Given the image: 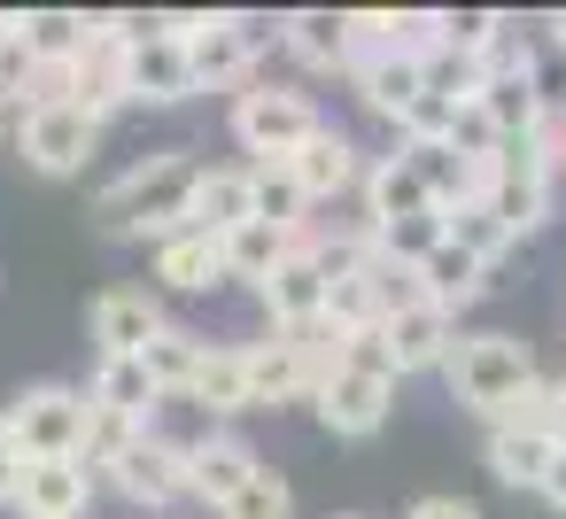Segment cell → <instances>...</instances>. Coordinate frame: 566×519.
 Returning <instances> with one entry per match:
<instances>
[{
  "mask_svg": "<svg viewBox=\"0 0 566 519\" xmlns=\"http://www.w3.org/2000/svg\"><path fill=\"white\" fill-rule=\"evenodd\" d=\"M17 148H24V163H32V171L71 179V171H86V163H94L102 125H94L78 102H48V109H24V117H17Z\"/></svg>",
  "mask_w": 566,
  "mask_h": 519,
  "instance_id": "5",
  "label": "cell"
},
{
  "mask_svg": "<svg viewBox=\"0 0 566 519\" xmlns=\"http://www.w3.org/2000/svg\"><path fill=\"white\" fill-rule=\"evenodd\" d=\"M156 279H164V287H179V295H210V287L226 279V248H218L210 233L179 225V233H164V241H156Z\"/></svg>",
  "mask_w": 566,
  "mask_h": 519,
  "instance_id": "21",
  "label": "cell"
},
{
  "mask_svg": "<svg viewBox=\"0 0 566 519\" xmlns=\"http://www.w3.org/2000/svg\"><path fill=\"white\" fill-rule=\"evenodd\" d=\"M419 287H427V303L450 318V310H465V303H481V295H489V264H473L465 248H450V241H442V248L419 264Z\"/></svg>",
  "mask_w": 566,
  "mask_h": 519,
  "instance_id": "29",
  "label": "cell"
},
{
  "mask_svg": "<svg viewBox=\"0 0 566 519\" xmlns=\"http://www.w3.org/2000/svg\"><path fill=\"white\" fill-rule=\"evenodd\" d=\"M365 233H373V225H365ZM442 241H450V233H442V210H427V218H403V225H380V233H373V248H380L388 264H411V272H419Z\"/></svg>",
  "mask_w": 566,
  "mask_h": 519,
  "instance_id": "35",
  "label": "cell"
},
{
  "mask_svg": "<svg viewBox=\"0 0 566 519\" xmlns=\"http://www.w3.org/2000/svg\"><path fill=\"white\" fill-rule=\"evenodd\" d=\"M450 125H458V102L419 94V102L396 117V140H403V148H450Z\"/></svg>",
  "mask_w": 566,
  "mask_h": 519,
  "instance_id": "37",
  "label": "cell"
},
{
  "mask_svg": "<svg viewBox=\"0 0 566 519\" xmlns=\"http://www.w3.org/2000/svg\"><path fill=\"white\" fill-rule=\"evenodd\" d=\"M473 109L489 117L496 140H543V109H551V94H543V78L527 71V78H489V86L473 94Z\"/></svg>",
  "mask_w": 566,
  "mask_h": 519,
  "instance_id": "20",
  "label": "cell"
},
{
  "mask_svg": "<svg viewBox=\"0 0 566 519\" xmlns=\"http://www.w3.org/2000/svg\"><path fill=\"white\" fill-rule=\"evenodd\" d=\"M86 395H94L102 411L133 419V426H156V411H164V395H156V380H148V364H140V357H102Z\"/></svg>",
  "mask_w": 566,
  "mask_h": 519,
  "instance_id": "25",
  "label": "cell"
},
{
  "mask_svg": "<svg viewBox=\"0 0 566 519\" xmlns=\"http://www.w3.org/2000/svg\"><path fill=\"white\" fill-rule=\"evenodd\" d=\"M311 133H318L311 94H295V86H249V94H233V140L256 163H287Z\"/></svg>",
  "mask_w": 566,
  "mask_h": 519,
  "instance_id": "4",
  "label": "cell"
},
{
  "mask_svg": "<svg viewBox=\"0 0 566 519\" xmlns=\"http://www.w3.org/2000/svg\"><path fill=\"white\" fill-rule=\"evenodd\" d=\"M380 341H388V364H396V380H403V372H442V357H450L458 326H450L434 303H419V310L388 318V326H380Z\"/></svg>",
  "mask_w": 566,
  "mask_h": 519,
  "instance_id": "18",
  "label": "cell"
},
{
  "mask_svg": "<svg viewBox=\"0 0 566 519\" xmlns=\"http://www.w3.org/2000/svg\"><path fill=\"white\" fill-rule=\"evenodd\" d=\"M442 233H450V248H465L473 264H489L496 272V256L512 248V233L496 225V210L489 202H458V210H442Z\"/></svg>",
  "mask_w": 566,
  "mask_h": 519,
  "instance_id": "32",
  "label": "cell"
},
{
  "mask_svg": "<svg viewBox=\"0 0 566 519\" xmlns=\"http://www.w3.org/2000/svg\"><path fill=\"white\" fill-rule=\"evenodd\" d=\"M249 357V411H280V403H311V372H303V349L287 333H264V341H241Z\"/></svg>",
  "mask_w": 566,
  "mask_h": 519,
  "instance_id": "15",
  "label": "cell"
},
{
  "mask_svg": "<svg viewBox=\"0 0 566 519\" xmlns=\"http://www.w3.org/2000/svg\"><path fill=\"white\" fill-rule=\"evenodd\" d=\"M256 303H264V318H272V333H311L318 318H326V272L311 264V233H303V248L256 287Z\"/></svg>",
  "mask_w": 566,
  "mask_h": 519,
  "instance_id": "11",
  "label": "cell"
},
{
  "mask_svg": "<svg viewBox=\"0 0 566 519\" xmlns=\"http://www.w3.org/2000/svg\"><path fill=\"white\" fill-rule=\"evenodd\" d=\"M543 148H551V179H566V102L551 94V109H543Z\"/></svg>",
  "mask_w": 566,
  "mask_h": 519,
  "instance_id": "39",
  "label": "cell"
},
{
  "mask_svg": "<svg viewBox=\"0 0 566 519\" xmlns=\"http://www.w3.org/2000/svg\"><path fill=\"white\" fill-rule=\"evenodd\" d=\"M419 86H427V94H442V102H458V109H465V102H473V94H481V63H473V55H465V47H450V40H442V47H434V55H419Z\"/></svg>",
  "mask_w": 566,
  "mask_h": 519,
  "instance_id": "34",
  "label": "cell"
},
{
  "mask_svg": "<svg viewBox=\"0 0 566 519\" xmlns=\"http://www.w3.org/2000/svg\"><path fill=\"white\" fill-rule=\"evenodd\" d=\"M280 47H287L303 71H349V63H357L349 17H334V9H295V17H280Z\"/></svg>",
  "mask_w": 566,
  "mask_h": 519,
  "instance_id": "19",
  "label": "cell"
},
{
  "mask_svg": "<svg viewBox=\"0 0 566 519\" xmlns=\"http://www.w3.org/2000/svg\"><path fill=\"white\" fill-rule=\"evenodd\" d=\"M249 202H256V225H272V233H311V194L295 187L287 163H249Z\"/></svg>",
  "mask_w": 566,
  "mask_h": 519,
  "instance_id": "27",
  "label": "cell"
},
{
  "mask_svg": "<svg viewBox=\"0 0 566 519\" xmlns=\"http://www.w3.org/2000/svg\"><path fill=\"white\" fill-rule=\"evenodd\" d=\"M566 434H535V426H489V473L504 488H543L551 457H558Z\"/></svg>",
  "mask_w": 566,
  "mask_h": 519,
  "instance_id": "26",
  "label": "cell"
},
{
  "mask_svg": "<svg viewBox=\"0 0 566 519\" xmlns=\"http://www.w3.org/2000/svg\"><path fill=\"white\" fill-rule=\"evenodd\" d=\"M202 333H187V326H164L148 349H140V364H148V380H156V395L164 403H187V388H195V372H202Z\"/></svg>",
  "mask_w": 566,
  "mask_h": 519,
  "instance_id": "30",
  "label": "cell"
},
{
  "mask_svg": "<svg viewBox=\"0 0 566 519\" xmlns=\"http://www.w3.org/2000/svg\"><path fill=\"white\" fill-rule=\"evenodd\" d=\"M249 218H256V202H249V171H210V163H202L195 202H187V225L210 233V241H226V233H241Z\"/></svg>",
  "mask_w": 566,
  "mask_h": 519,
  "instance_id": "24",
  "label": "cell"
},
{
  "mask_svg": "<svg viewBox=\"0 0 566 519\" xmlns=\"http://www.w3.org/2000/svg\"><path fill=\"white\" fill-rule=\"evenodd\" d=\"M311 403H318V426H326V434L365 442V434H380V426H388L396 380H380V372H349V364H342V372H334V380H326Z\"/></svg>",
  "mask_w": 566,
  "mask_h": 519,
  "instance_id": "7",
  "label": "cell"
},
{
  "mask_svg": "<svg viewBox=\"0 0 566 519\" xmlns=\"http://www.w3.org/2000/svg\"><path fill=\"white\" fill-rule=\"evenodd\" d=\"M0 434L17 442L24 465L32 457H78V442H86V388H71V380L24 388L9 411H0Z\"/></svg>",
  "mask_w": 566,
  "mask_h": 519,
  "instance_id": "3",
  "label": "cell"
},
{
  "mask_svg": "<svg viewBox=\"0 0 566 519\" xmlns=\"http://www.w3.org/2000/svg\"><path fill=\"white\" fill-rule=\"evenodd\" d=\"M287 171H295V187H303L311 202H326V194H342V187L357 179V140L334 133V125H318V133L287 156Z\"/></svg>",
  "mask_w": 566,
  "mask_h": 519,
  "instance_id": "23",
  "label": "cell"
},
{
  "mask_svg": "<svg viewBox=\"0 0 566 519\" xmlns=\"http://www.w3.org/2000/svg\"><path fill=\"white\" fill-rule=\"evenodd\" d=\"M109 480H117L140 511H164V504H179V496H187V449H179L171 434H156V426H148V434L109 465Z\"/></svg>",
  "mask_w": 566,
  "mask_h": 519,
  "instance_id": "8",
  "label": "cell"
},
{
  "mask_svg": "<svg viewBox=\"0 0 566 519\" xmlns=\"http://www.w3.org/2000/svg\"><path fill=\"white\" fill-rule=\"evenodd\" d=\"M349 86H357V102L373 109V117H403L427 86H419V55H396V47H373V55H357L349 63Z\"/></svg>",
  "mask_w": 566,
  "mask_h": 519,
  "instance_id": "17",
  "label": "cell"
},
{
  "mask_svg": "<svg viewBox=\"0 0 566 519\" xmlns=\"http://www.w3.org/2000/svg\"><path fill=\"white\" fill-rule=\"evenodd\" d=\"M342 519H357V511H342Z\"/></svg>",
  "mask_w": 566,
  "mask_h": 519,
  "instance_id": "45",
  "label": "cell"
},
{
  "mask_svg": "<svg viewBox=\"0 0 566 519\" xmlns=\"http://www.w3.org/2000/svg\"><path fill=\"white\" fill-rule=\"evenodd\" d=\"M551 32H558V55H566V17H551Z\"/></svg>",
  "mask_w": 566,
  "mask_h": 519,
  "instance_id": "43",
  "label": "cell"
},
{
  "mask_svg": "<svg viewBox=\"0 0 566 519\" xmlns=\"http://www.w3.org/2000/svg\"><path fill=\"white\" fill-rule=\"evenodd\" d=\"M71 102H78L94 125H109V109H125V40H109L102 17H94V40H86L78 63H71Z\"/></svg>",
  "mask_w": 566,
  "mask_h": 519,
  "instance_id": "13",
  "label": "cell"
},
{
  "mask_svg": "<svg viewBox=\"0 0 566 519\" xmlns=\"http://www.w3.org/2000/svg\"><path fill=\"white\" fill-rule=\"evenodd\" d=\"M558 388H566V380H558Z\"/></svg>",
  "mask_w": 566,
  "mask_h": 519,
  "instance_id": "46",
  "label": "cell"
},
{
  "mask_svg": "<svg viewBox=\"0 0 566 519\" xmlns=\"http://www.w3.org/2000/svg\"><path fill=\"white\" fill-rule=\"evenodd\" d=\"M17 480H24V457H17L9 434H0V504H17Z\"/></svg>",
  "mask_w": 566,
  "mask_h": 519,
  "instance_id": "41",
  "label": "cell"
},
{
  "mask_svg": "<svg viewBox=\"0 0 566 519\" xmlns=\"http://www.w3.org/2000/svg\"><path fill=\"white\" fill-rule=\"evenodd\" d=\"M442 380H450V395L465 411L496 419L520 388H535V357H527L520 333H458L450 357H442Z\"/></svg>",
  "mask_w": 566,
  "mask_h": 519,
  "instance_id": "2",
  "label": "cell"
},
{
  "mask_svg": "<svg viewBox=\"0 0 566 519\" xmlns=\"http://www.w3.org/2000/svg\"><path fill=\"white\" fill-rule=\"evenodd\" d=\"M427 210H442V202L427 194V179H419V163H411L403 148L365 171V225H373V233H380V225H403V218H427Z\"/></svg>",
  "mask_w": 566,
  "mask_h": 519,
  "instance_id": "16",
  "label": "cell"
},
{
  "mask_svg": "<svg viewBox=\"0 0 566 519\" xmlns=\"http://www.w3.org/2000/svg\"><path fill=\"white\" fill-rule=\"evenodd\" d=\"M218 519H295V488H287L272 465H256V480H249V488H241Z\"/></svg>",
  "mask_w": 566,
  "mask_h": 519,
  "instance_id": "38",
  "label": "cell"
},
{
  "mask_svg": "<svg viewBox=\"0 0 566 519\" xmlns=\"http://www.w3.org/2000/svg\"><path fill=\"white\" fill-rule=\"evenodd\" d=\"M94 504V473L78 457H32L24 480H17V519H86Z\"/></svg>",
  "mask_w": 566,
  "mask_h": 519,
  "instance_id": "12",
  "label": "cell"
},
{
  "mask_svg": "<svg viewBox=\"0 0 566 519\" xmlns=\"http://www.w3.org/2000/svg\"><path fill=\"white\" fill-rule=\"evenodd\" d=\"M164 326H171V318H164V303H156L148 287H102L94 310H86V333L102 341V357H140Z\"/></svg>",
  "mask_w": 566,
  "mask_h": 519,
  "instance_id": "9",
  "label": "cell"
},
{
  "mask_svg": "<svg viewBox=\"0 0 566 519\" xmlns=\"http://www.w3.org/2000/svg\"><path fill=\"white\" fill-rule=\"evenodd\" d=\"M187 403H195L210 426L233 419V411H249V357H241V341H210V349H202V372H195Z\"/></svg>",
  "mask_w": 566,
  "mask_h": 519,
  "instance_id": "22",
  "label": "cell"
},
{
  "mask_svg": "<svg viewBox=\"0 0 566 519\" xmlns=\"http://www.w3.org/2000/svg\"><path fill=\"white\" fill-rule=\"evenodd\" d=\"M218 248H226V279L264 287V279H272L295 248H303V233H272V225H256V218H249V225H241V233H226Z\"/></svg>",
  "mask_w": 566,
  "mask_h": 519,
  "instance_id": "28",
  "label": "cell"
},
{
  "mask_svg": "<svg viewBox=\"0 0 566 519\" xmlns=\"http://www.w3.org/2000/svg\"><path fill=\"white\" fill-rule=\"evenodd\" d=\"M256 480V449L241 442V434H226V426H210L202 442H187V496L195 504H210V511H226L241 488Z\"/></svg>",
  "mask_w": 566,
  "mask_h": 519,
  "instance_id": "10",
  "label": "cell"
},
{
  "mask_svg": "<svg viewBox=\"0 0 566 519\" xmlns=\"http://www.w3.org/2000/svg\"><path fill=\"white\" fill-rule=\"evenodd\" d=\"M365 279H373V310H380V326L427 303V287H419V272H411V264H388L380 248H373V264H365Z\"/></svg>",
  "mask_w": 566,
  "mask_h": 519,
  "instance_id": "36",
  "label": "cell"
},
{
  "mask_svg": "<svg viewBox=\"0 0 566 519\" xmlns=\"http://www.w3.org/2000/svg\"><path fill=\"white\" fill-rule=\"evenodd\" d=\"M125 102H148V109H171V102H195V71H187V47L164 32L148 47H125Z\"/></svg>",
  "mask_w": 566,
  "mask_h": 519,
  "instance_id": "14",
  "label": "cell"
},
{
  "mask_svg": "<svg viewBox=\"0 0 566 519\" xmlns=\"http://www.w3.org/2000/svg\"><path fill=\"white\" fill-rule=\"evenodd\" d=\"M403 519H481V504H465V496H419Z\"/></svg>",
  "mask_w": 566,
  "mask_h": 519,
  "instance_id": "40",
  "label": "cell"
},
{
  "mask_svg": "<svg viewBox=\"0 0 566 519\" xmlns=\"http://www.w3.org/2000/svg\"><path fill=\"white\" fill-rule=\"evenodd\" d=\"M0 117H9V102H0Z\"/></svg>",
  "mask_w": 566,
  "mask_h": 519,
  "instance_id": "44",
  "label": "cell"
},
{
  "mask_svg": "<svg viewBox=\"0 0 566 519\" xmlns=\"http://www.w3.org/2000/svg\"><path fill=\"white\" fill-rule=\"evenodd\" d=\"M272 40H280V24H272V17H210V32H195V40H187L195 94H210V86H241V78H249V63H256Z\"/></svg>",
  "mask_w": 566,
  "mask_h": 519,
  "instance_id": "6",
  "label": "cell"
},
{
  "mask_svg": "<svg viewBox=\"0 0 566 519\" xmlns=\"http://www.w3.org/2000/svg\"><path fill=\"white\" fill-rule=\"evenodd\" d=\"M140 434H148V426H133V419L102 411V403L86 395V442H78V465H86V473H109V465H117V457H125Z\"/></svg>",
  "mask_w": 566,
  "mask_h": 519,
  "instance_id": "33",
  "label": "cell"
},
{
  "mask_svg": "<svg viewBox=\"0 0 566 519\" xmlns=\"http://www.w3.org/2000/svg\"><path fill=\"white\" fill-rule=\"evenodd\" d=\"M195 179H202L195 148H148L125 179H109V187H102L94 218H102V233H117V241H164V233H179V225H187Z\"/></svg>",
  "mask_w": 566,
  "mask_h": 519,
  "instance_id": "1",
  "label": "cell"
},
{
  "mask_svg": "<svg viewBox=\"0 0 566 519\" xmlns=\"http://www.w3.org/2000/svg\"><path fill=\"white\" fill-rule=\"evenodd\" d=\"M551 511H566V442H558V457H551V473H543V488H535Z\"/></svg>",
  "mask_w": 566,
  "mask_h": 519,
  "instance_id": "42",
  "label": "cell"
},
{
  "mask_svg": "<svg viewBox=\"0 0 566 519\" xmlns=\"http://www.w3.org/2000/svg\"><path fill=\"white\" fill-rule=\"evenodd\" d=\"M86 40H94V17H78V9H32V17H24V47H32V63L71 71Z\"/></svg>",
  "mask_w": 566,
  "mask_h": 519,
  "instance_id": "31",
  "label": "cell"
}]
</instances>
